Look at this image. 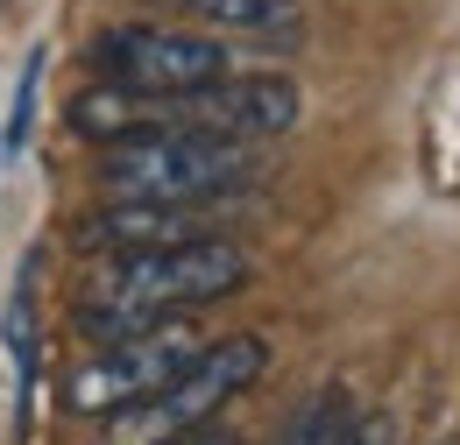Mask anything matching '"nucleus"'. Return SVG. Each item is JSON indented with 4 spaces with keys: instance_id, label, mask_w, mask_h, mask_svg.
Masks as SVG:
<instances>
[{
    "instance_id": "obj_1",
    "label": "nucleus",
    "mask_w": 460,
    "mask_h": 445,
    "mask_svg": "<svg viewBox=\"0 0 460 445\" xmlns=\"http://www.w3.org/2000/svg\"><path fill=\"white\" fill-rule=\"evenodd\" d=\"M241 283H248V255L220 233H191V240H171V248H135V255H114L100 290L78 304V333L93 339L156 333V326H171L199 304L234 297Z\"/></svg>"
},
{
    "instance_id": "obj_2",
    "label": "nucleus",
    "mask_w": 460,
    "mask_h": 445,
    "mask_svg": "<svg viewBox=\"0 0 460 445\" xmlns=\"http://www.w3.org/2000/svg\"><path fill=\"white\" fill-rule=\"evenodd\" d=\"M262 177L255 142H234V135H206V127H135L100 149V184L114 198H171V205H213L241 184Z\"/></svg>"
},
{
    "instance_id": "obj_3",
    "label": "nucleus",
    "mask_w": 460,
    "mask_h": 445,
    "mask_svg": "<svg viewBox=\"0 0 460 445\" xmlns=\"http://www.w3.org/2000/svg\"><path fill=\"white\" fill-rule=\"evenodd\" d=\"M262 368H270V346H262V339H248V333L213 339V346H199V361H191L177 382H164L156 396H142V403L114 410L107 445H164V439H184V432H199L220 403H234L248 382H262Z\"/></svg>"
},
{
    "instance_id": "obj_4",
    "label": "nucleus",
    "mask_w": 460,
    "mask_h": 445,
    "mask_svg": "<svg viewBox=\"0 0 460 445\" xmlns=\"http://www.w3.org/2000/svg\"><path fill=\"white\" fill-rule=\"evenodd\" d=\"M93 64H100L107 85H120V92L164 107V100H184V92L227 78L234 57H227V43H213V36H199V29L120 22V29H107V36L93 43Z\"/></svg>"
},
{
    "instance_id": "obj_5",
    "label": "nucleus",
    "mask_w": 460,
    "mask_h": 445,
    "mask_svg": "<svg viewBox=\"0 0 460 445\" xmlns=\"http://www.w3.org/2000/svg\"><path fill=\"white\" fill-rule=\"evenodd\" d=\"M199 346H206V339H191L177 318H171V326H156V333L107 339V353L85 361V368L71 375V403H78L85 417H114V410H128V403L156 396L164 382H177V375L199 361Z\"/></svg>"
},
{
    "instance_id": "obj_6",
    "label": "nucleus",
    "mask_w": 460,
    "mask_h": 445,
    "mask_svg": "<svg viewBox=\"0 0 460 445\" xmlns=\"http://www.w3.org/2000/svg\"><path fill=\"white\" fill-rule=\"evenodd\" d=\"M164 120L177 127H206V135H234V142H277L297 127V85L277 71H248V78H213L184 100H164Z\"/></svg>"
},
{
    "instance_id": "obj_7",
    "label": "nucleus",
    "mask_w": 460,
    "mask_h": 445,
    "mask_svg": "<svg viewBox=\"0 0 460 445\" xmlns=\"http://www.w3.org/2000/svg\"><path fill=\"white\" fill-rule=\"evenodd\" d=\"M206 233V205H171V198H114L78 220V248L93 255H135V248H171Z\"/></svg>"
},
{
    "instance_id": "obj_8",
    "label": "nucleus",
    "mask_w": 460,
    "mask_h": 445,
    "mask_svg": "<svg viewBox=\"0 0 460 445\" xmlns=\"http://www.w3.org/2000/svg\"><path fill=\"white\" fill-rule=\"evenodd\" d=\"M156 120H164L156 100H135V92H120V85H107V78H100L93 92L71 100V127H78L85 142H100V149L120 142V135H135V127H156Z\"/></svg>"
},
{
    "instance_id": "obj_9",
    "label": "nucleus",
    "mask_w": 460,
    "mask_h": 445,
    "mask_svg": "<svg viewBox=\"0 0 460 445\" xmlns=\"http://www.w3.org/2000/svg\"><path fill=\"white\" fill-rule=\"evenodd\" d=\"M199 29H234V36H290L305 0H171Z\"/></svg>"
},
{
    "instance_id": "obj_10",
    "label": "nucleus",
    "mask_w": 460,
    "mask_h": 445,
    "mask_svg": "<svg viewBox=\"0 0 460 445\" xmlns=\"http://www.w3.org/2000/svg\"><path fill=\"white\" fill-rule=\"evenodd\" d=\"M347 424H354L347 396H341V389H326V396H312V403L290 417L277 445H341V439H347Z\"/></svg>"
},
{
    "instance_id": "obj_11",
    "label": "nucleus",
    "mask_w": 460,
    "mask_h": 445,
    "mask_svg": "<svg viewBox=\"0 0 460 445\" xmlns=\"http://www.w3.org/2000/svg\"><path fill=\"white\" fill-rule=\"evenodd\" d=\"M7 346H14V389H22V424H29V389H36V326H29V304L7 311Z\"/></svg>"
},
{
    "instance_id": "obj_12",
    "label": "nucleus",
    "mask_w": 460,
    "mask_h": 445,
    "mask_svg": "<svg viewBox=\"0 0 460 445\" xmlns=\"http://www.w3.org/2000/svg\"><path fill=\"white\" fill-rule=\"evenodd\" d=\"M36 85H43V57H29V71H22V85H14V113H7V142H14V149L29 142V120H36Z\"/></svg>"
},
{
    "instance_id": "obj_13",
    "label": "nucleus",
    "mask_w": 460,
    "mask_h": 445,
    "mask_svg": "<svg viewBox=\"0 0 460 445\" xmlns=\"http://www.w3.org/2000/svg\"><path fill=\"white\" fill-rule=\"evenodd\" d=\"M341 445H397V432H390V417H354Z\"/></svg>"
},
{
    "instance_id": "obj_14",
    "label": "nucleus",
    "mask_w": 460,
    "mask_h": 445,
    "mask_svg": "<svg viewBox=\"0 0 460 445\" xmlns=\"http://www.w3.org/2000/svg\"><path fill=\"white\" fill-rule=\"evenodd\" d=\"M164 445H234L227 432H206V424H199V432H184V439H164Z\"/></svg>"
}]
</instances>
